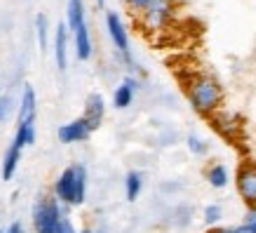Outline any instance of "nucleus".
<instances>
[{"mask_svg":"<svg viewBox=\"0 0 256 233\" xmlns=\"http://www.w3.org/2000/svg\"><path fill=\"white\" fill-rule=\"evenodd\" d=\"M188 99L200 116H214L224 104V87L210 73H198L188 83Z\"/></svg>","mask_w":256,"mask_h":233,"instance_id":"f257e3e1","label":"nucleus"},{"mask_svg":"<svg viewBox=\"0 0 256 233\" xmlns=\"http://www.w3.org/2000/svg\"><path fill=\"white\" fill-rule=\"evenodd\" d=\"M54 193L59 202L82 205L87 195V170L85 165H70L59 174L54 184Z\"/></svg>","mask_w":256,"mask_h":233,"instance_id":"f03ea898","label":"nucleus"},{"mask_svg":"<svg viewBox=\"0 0 256 233\" xmlns=\"http://www.w3.org/2000/svg\"><path fill=\"white\" fill-rule=\"evenodd\" d=\"M36 141V92L31 85L24 87L22 106H19V127H16L14 144L19 146H31Z\"/></svg>","mask_w":256,"mask_h":233,"instance_id":"7ed1b4c3","label":"nucleus"},{"mask_svg":"<svg viewBox=\"0 0 256 233\" xmlns=\"http://www.w3.org/2000/svg\"><path fill=\"white\" fill-rule=\"evenodd\" d=\"M174 10H176L174 0H153V3L139 15L141 29L148 33L164 31V29L172 24V19H174Z\"/></svg>","mask_w":256,"mask_h":233,"instance_id":"20e7f679","label":"nucleus"},{"mask_svg":"<svg viewBox=\"0 0 256 233\" xmlns=\"http://www.w3.org/2000/svg\"><path fill=\"white\" fill-rule=\"evenodd\" d=\"M62 219H64V212L56 200H40L36 205V212H33L36 233H56Z\"/></svg>","mask_w":256,"mask_h":233,"instance_id":"39448f33","label":"nucleus"},{"mask_svg":"<svg viewBox=\"0 0 256 233\" xmlns=\"http://www.w3.org/2000/svg\"><path fill=\"white\" fill-rule=\"evenodd\" d=\"M235 188L247 207H256V160H244L238 167Z\"/></svg>","mask_w":256,"mask_h":233,"instance_id":"423d86ee","label":"nucleus"},{"mask_svg":"<svg viewBox=\"0 0 256 233\" xmlns=\"http://www.w3.org/2000/svg\"><path fill=\"white\" fill-rule=\"evenodd\" d=\"M106 26H108V36H110V40H113V45L118 47V52L127 59V64H132L130 36H127V29H124L120 15H118V12H108V15H106Z\"/></svg>","mask_w":256,"mask_h":233,"instance_id":"0eeeda50","label":"nucleus"},{"mask_svg":"<svg viewBox=\"0 0 256 233\" xmlns=\"http://www.w3.org/2000/svg\"><path fill=\"white\" fill-rule=\"evenodd\" d=\"M92 132H94V127L87 123V118H78V120H70V123L59 127V139L64 144H78V141L90 139Z\"/></svg>","mask_w":256,"mask_h":233,"instance_id":"6e6552de","label":"nucleus"},{"mask_svg":"<svg viewBox=\"0 0 256 233\" xmlns=\"http://www.w3.org/2000/svg\"><path fill=\"white\" fill-rule=\"evenodd\" d=\"M104 116H106V101H104V97L101 94H90L87 106H85V116L82 118H87V123L96 130L101 125V120H104Z\"/></svg>","mask_w":256,"mask_h":233,"instance_id":"1a4fd4ad","label":"nucleus"},{"mask_svg":"<svg viewBox=\"0 0 256 233\" xmlns=\"http://www.w3.org/2000/svg\"><path fill=\"white\" fill-rule=\"evenodd\" d=\"M68 26L66 24H59L56 26V33H54V57H56V66L59 69H66V64H68Z\"/></svg>","mask_w":256,"mask_h":233,"instance_id":"9d476101","label":"nucleus"},{"mask_svg":"<svg viewBox=\"0 0 256 233\" xmlns=\"http://www.w3.org/2000/svg\"><path fill=\"white\" fill-rule=\"evenodd\" d=\"M136 87H139V83H136L134 78H124L122 85L113 92V106H116V109H127V106L134 101V92H136Z\"/></svg>","mask_w":256,"mask_h":233,"instance_id":"9b49d317","label":"nucleus"},{"mask_svg":"<svg viewBox=\"0 0 256 233\" xmlns=\"http://www.w3.org/2000/svg\"><path fill=\"white\" fill-rule=\"evenodd\" d=\"M76 36V57H78L80 62H87L90 57H92V38H90V29L85 26H80L78 31L73 33Z\"/></svg>","mask_w":256,"mask_h":233,"instance_id":"f8f14e48","label":"nucleus"},{"mask_svg":"<svg viewBox=\"0 0 256 233\" xmlns=\"http://www.w3.org/2000/svg\"><path fill=\"white\" fill-rule=\"evenodd\" d=\"M19 160H22V146L12 141V146L8 148V153H5V160H2V179H5V181H10V179L14 177Z\"/></svg>","mask_w":256,"mask_h":233,"instance_id":"ddd939ff","label":"nucleus"},{"mask_svg":"<svg viewBox=\"0 0 256 233\" xmlns=\"http://www.w3.org/2000/svg\"><path fill=\"white\" fill-rule=\"evenodd\" d=\"M85 24H87V19H85V5H82V0H68V29L76 33Z\"/></svg>","mask_w":256,"mask_h":233,"instance_id":"4468645a","label":"nucleus"},{"mask_svg":"<svg viewBox=\"0 0 256 233\" xmlns=\"http://www.w3.org/2000/svg\"><path fill=\"white\" fill-rule=\"evenodd\" d=\"M207 181H210V186H214V188H226L228 186V181H230L228 167L221 165V163L212 165L210 170H207Z\"/></svg>","mask_w":256,"mask_h":233,"instance_id":"2eb2a0df","label":"nucleus"},{"mask_svg":"<svg viewBox=\"0 0 256 233\" xmlns=\"http://www.w3.org/2000/svg\"><path fill=\"white\" fill-rule=\"evenodd\" d=\"M141 188H144V177L141 172H130L127 179H124V193H127V200H136L141 195Z\"/></svg>","mask_w":256,"mask_h":233,"instance_id":"dca6fc26","label":"nucleus"},{"mask_svg":"<svg viewBox=\"0 0 256 233\" xmlns=\"http://www.w3.org/2000/svg\"><path fill=\"white\" fill-rule=\"evenodd\" d=\"M188 148H190V153H195V155H204L210 151V144L202 139V137H198V134H190V137H188Z\"/></svg>","mask_w":256,"mask_h":233,"instance_id":"f3484780","label":"nucleus"},{"mask_svg":"<svg viewBox=\"0 0 256 233\" xmlns=\"http://www.w3.org/2000/svg\"><path fill=\"white\" fill-rule=\"evenodd\" d=\"M36 29H38V43H40V50H45L47 47V15L40 12L36 17Z\"/></svg>","mask_w":256,"mask_h":233,"instance_id":"a211bd4d","label":"nucleus"},{"mask_svg":"<svg viewBox=\"0 0 256 233\" xmlns=\"http://www.w3.org/2000/svg\"><path fill=\"white\" fill-rule=\"evenodd\" d=\"M221 219H224V210H221V205H210V207L204 210V224L207 226H216Z\"/></svg>","mask_w":256,"mask_h":233,"instance_id":"6ab92c4d","label":"nucleus"},{"mask_svg":"<svg viewBox=\"0 0 256 233\" xmlns=\"http://www.w3.org/2000/svg\"><path fill=\"white\" fill-rule=\"evenodd\" d=\"M150 3H153V0H124V5L132 10L134 15H141V12H144V10H146Z\"/></svg>","mask_w":256,"mask_h":233,"instance_id":"aec40b11","label":"nucleus"},{"mask_svg":"<svg viewBox=\"0 0 256 233\" xmlns=\"http://www.w3.org/2000/svg\"><path fill=\"white\" fill-rule=\"evenodd\" d=\"M56 233H78V231H76V226L70 224V219L64 214V219H62V224H59V228H56Z\"/></svg>","mask_w":256,"mask_h":233,"instance_id":"412c9836","label":"nucleus"},{"mask_svg":"<svg viewBox=\"0 0 256 233\" xmlns=\"http://www.w3.org/2000/svg\"><path fill=\"white\" fill-rule=\"evenodd\" d=\"M242 224H247V226H252V228H256V207H247Z\"/></svg>","mask_w":256,"mask_h":233,"instance_id":"4be33fe9","label":"nucleus"},{"mask_svg":"<svg viewBox=\"0 0 256 233\" xmlns=\"http://www.w3.org/2000/svg\"><path fill=\"white\" fill-rule=\"evenodd\" d=\"M8 111H10V99L0 94V123H2V120L8 118Z\"/></svg>","mask_w":256,"mask_h":233,"instance_id":"5701e85b","label":"nucleus"},{"mask_svg":"<svg viewBox=\"0 0 256 233\" xmlns=\"http://www.w3.org/2000/svg\"><path fill=\"white\" fill-rule=\"evenodd\" d=\"M235 233H256V228H252V226H247V224H240L235 228Z\"/></svg>","mask_w":256,"mask_h":233,"instance_id":"b1692460","label":"nucleus"},{"mask_svg":"<svg viewBox=\"0 0 256 233\" xmlns=\"http://www.w3.org/2000/svg\"><path fill=\"white\" fill-rule=\"evenodd\" d=\"M5 233H24V226L19 224V221H14V224L10 226V228H8V231H5Z\"/></svg>","mask_w":256,"mask_h":233,"instance_id":"393cba45","label":"nucleus"},{"mask_svg":"<svg viewBox=\"0 0 256 233\" xmlns=\"http://www.w3.org/2000/svg\"><path fill=\"white\" fill-rule=\"evenodd\" d=\"M210 233H235V228H212Z\"/></svg>","mask_w":256,"mask_h":233,"instance_id":"a878e982","label":"nucleus"},{"mask_svg":"<svg viewBox=\"0 0 256 233\" xmlns=\"http://www.w3.org/2000/svg\"><path fill=\"white\" fill-rule=\"evenodd\" d=\"M96 5H99V8H104V5H106V0H96Z\"/></svg>","mask_w":256,"mask_h":233,"instance_id":"bb28decb","label":"nucleus"},{"mask_svg":"<svg viewBox=\"0 0 256 233\" xmlns=\"http://www.w3.org/2000/svg\"><path fill=\"white\" fill-rule=\"evenodd\" d=\"M80 233H94V231H90V228H82V231H80Z\"/></svg>","mask_w":256,"mask_h":233,"instance_id":"cd10ccee","label":"nucleus"},{"mask_svg":"<svg viewBox=\"0 0 256 233\" xmlns=\"http://www.w3.org/2000/svg\"><path fill=\"white\" fill-rule=\"evenodd\" d=\"M0 233H5V231H0Z\"/></svg>","mask_w":256,"mask_h":233,"instance_id":"c85d7f7f","label":"nucleus"}]
</instances>
